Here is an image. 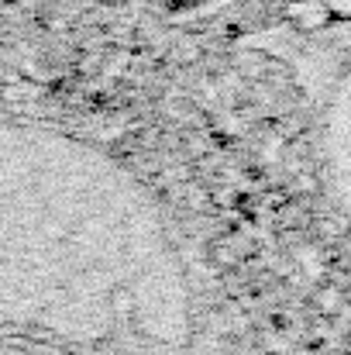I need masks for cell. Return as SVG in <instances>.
Returning <instances> with one entry per match:
<instances>
[{
    "label": "cell",
    "mask_w": 351,
    "mask_h": 355,
    "mask_svg": "<svg viewBox=\"0 0 351 355\" xmlns=\"http://www.w3.org/2000/svg\"><path fill=\"white\" fill-rule=\"evenodd\" d=\"M317 304H321L324 311H331V307H338V304H341V293H338V290H324V293L317 297Z\"/></svg>",
    "instance_id": "6da1fadb"
}]
</instances>
